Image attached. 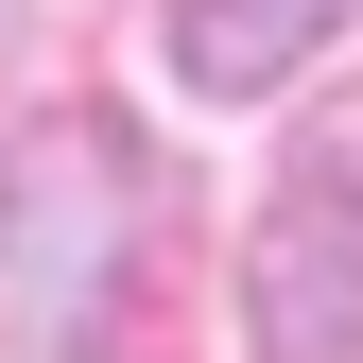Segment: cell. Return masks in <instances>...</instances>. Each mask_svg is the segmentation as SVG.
<instances>
[{
  "label": "cell",
  "instance_id": "cell-3",
  "mask_svg": "<svg viewBox=\"0 0 363 363\" xmlns=\"http://www.w3.org/2000/svg\"><path fill=\"white\" fill-rule=\"evenodd\" d=\"M329 18L346 0H173V69L191 86H277V69L329 52Z\"/></svg>",
  "mask_w": 363,
  "mask_h": 363
},
{
  "label": "cell",
  "instance_id": "cell-1",
  "mask_svg": "<svg viewBox=\"0 0 363 363\" xmlns=\"http://www.w3.org/2000/svg\"><path fill=\"white\" fill-rule=\"evenodd\" d=\"M139 259V173H121L104 121H35L0 156V311H18V363H86V311Z\"/></svg>",
  "mask_w": 363,
  "mask_h": 363
},
{
  "label": "cell",
  "instance_id": "cell-2",
  "mask_svg": "<svg viewBox=\"0 0 363 363\" xmlns=\"http://www.w3.org/2000/svg\"><path fill=\"white\" fill-rule=\"evenodd\" d=\"M242 329L259 363H363V156H294V191L242 242Z\"/></svg>",
  "mask_w": 363,
  "mask_h": 363
}]
</instances>
